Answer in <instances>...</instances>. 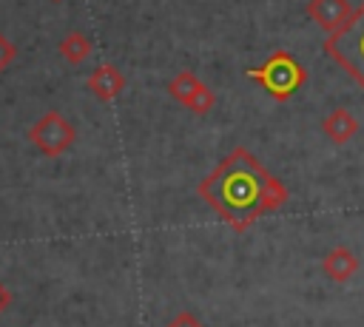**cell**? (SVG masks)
<instances>
[{
  "mask_svg": "<svg viewBox=\"0 0 364 327\" xmlns=\"http://www.w3.org/2000/svg\"><path fill=\"white\" fill-rule=\"evenodd\" d=\"M85 85H88V91H91L97 100L111 102L114 97L122 94V88H125V77H122V71H119L117 65L102 63V65H97V68L91 71V77L85 80Z\"/></svg>",
  "mask_w": 364,
  "mask_h": 327,
  "instance_id": "obj_6",
  "label": "cell"
},
{
  "mask_svg": "<svg viewBox=\"0 0 364 327\" xmlns=\"http://www.w3.org/2000/svg\"><path fill=\"white\" fill-rule=\"evenodd\" d=\"M247 80H256L276 102H287L304 82H307V68L290 54V51H273L262 65L245 71Z\"/></svg>",
  "mask_w": 364,
  "mask_h": 327,
  "instance_id": "obj_2",
  "label": "cell"
},
{
  "mask_svg": "<svg viewBox=\"0 0 364 327\" xmlns=\"http://www.w3.org/2000/svg\"><path fill=\"white\" fill-rule=\"evenodd\" d=\"M28 139L31 145L43 154V156H60L65 154L74 139H77V131L74 125L60 114V111H46L31 128H28Z\"/></svg>",
  "mask_w": 364,
  "mask_h": 327,
  "instance_id": "obj_4",
  "label": "cell"
},
{
  "mask_svg": "<svg viewBox=\"0 0 364 327\" xmlns=\"http://www.w3.org/2000/svg\"><path fill=\"white\" fill-rule=\"evenodd\" d=\"M54 3H60V0H54Z\"/></svg>",
  "mask_w": 364,
  "mask_h": 327,
  "instance_id": "obj_15",
  "label": "cell"
},
{
  "mask_svg": "<svg viewBox=\"0 0 364 327\" xmlns=\"http://www.w3.org/2000/svg\"><path fill=\"white\" fill-rule=\"evenodd\" d=\"M202 85V80L193 74V71H179L171 82H168V94L176 100V102H182V105H188L191 102V97L196 94V88Z\"/></svg>",
  "mask_w": 364,
  "mask_h": 327,
  "instance_id": "obj_10",
  "label": "cell"
},
{
  "mask_svg": "<svg viewBox=\"0 0 364 327\" xmlns=\"http://www.w3.org/2000/svg\"><path fill=\"white\" fill-rule=\"evenodd\" d=\"M14 57H17V48H14V43L0 31V71H6L11 63H14Z\"/></svg>",
  "mask_w": 364,
  "mask_h": 327,
  "instance_id": "obj_12",
  "label": "cell"
},
{
  "mask_svg": "<svg viewBox=\"0 0 364 327\" xmlns=\"http://www.w3.org/2000/svg\"><path fill=\"white\" fill-rule=\"evenodd\" d=\"M324 51L364 88V3L353 9L350 20L341 28L327 34Z\"/></svg>",
  "mask_w": 364,
  "mask_h": 327,
  "instance_id": "obj_3",
  "label": "cell"
},
{
  "mask_svg": "<svg viewBox=\"0 0 364 327\" xmlns=\"http://www.w3.org/2000/svg\"><path fill=\"white\" fill-rule=\"evenodd\" d=\"M9 304H11V293H9V287L0 282V316L6 313V307H9Z\"/></svg>",
  "mask_w": 364,
  "mask_h": 327,
  "instance_id": "obj_14",
  "label": "cell"
},
{
  "mask_svg": "<svg viewBox=\"0 0 364 327\" xmlns=\"http://www.w3.org/2000/svg\"><path fill=\"white\" fill-rule=\"evenodd\" d=\"M168 327H205V324H202V321H199L193 313H188V310H185V313H179V316H176V318H173Z\"/></svg>",
  "mask_w": 364,
  "mask_h": 327,
  "instance_id": "obj_13",
  "label": "cell"
},
{
  "mask_svg": "<svg viewBox=\"0 0 364 327\" xmlns=\"http://www.w3.org/2000/svg\"><path fill=\"white\" fill-rule=\"evenodd\" d=\"M321 270H324L333 282L344 284V282H350V279L355 276V270H358V256H355L350 247L338 245V247H333V250L321 259Z\"/></svg>",
  "mask_w": 364,
  "mask_h": 327,
  "instance_id": "obj_7",
  "label": "cell"
},
{
  "mask_svg": "<svg viewBox=\"0 0 364 327\" xmlns=\"http://www.w3.org/2000/svg\"><path fill=\"white\" fill-rule=\"evenodd\" d=\"M213 105H216V94L202 82L199 88H196V94L191 97V102L185 105V108H191L193 114H199V117H205V114H210L213 111Z\"/></svg>",
  "mask_w": 364,
  "mask_h": 327,
  "instance_id": "obj_11",
  "label": "cell"
},
{
  "mask_svg": "<svg viewBox=\"0 0 364 327\" xmlns=\"http://www.w3.org/2000/svg\"><path fill=\"white\" fill-rule=\"evenodd\" d=\"M353 14L350 0H307V17L327 34L341 28Z\"/></svg>",
  "mask_w": 364,
  "mask_h": 327,
  "instance_id": "obj_5",
  "label": "cell"
},
{
  "mask_svg": "<svg viewBox=\"0 0 364 327\" xmlns=\"http://www.w3.org/2000/svg\"><path fill=\"white\" fill-rule=\"evenodd\" d=\"M91 48H94V43H91V37L82 34V31H68V34L60 40V57L68 60L71 65L85 63L88 54H91Z\"/></svg>",
  "mask_w": 364,
  "mask_h": 327,
  "instance_id": "obj_9",
  "label": "cell"
},
{
  "mask_svg": "<svg viewBox=\"0 0 364 327\" xmlns=\"http://www.w3.org/2000/svg\"><path fill=\"white\" fill-rule=\"evenodd\" d=\"M196 193L233 227L245 230L287 202V188L247 148H233L196 188Z\"/></svg>",
  "mask_w": 364,
  "mask_h": 327,
  "instance_id": "obj_1",
  "label": "cell"
},
{
  "mask_svg": "<svg viewBox=\"0 0 364 327\" xmlns=\"http://www.w3.org/2000/svg\"><path fill=\"white\" fill-rule=\"evenodd\" d=\"M321 131L330 136V142L347 145V142L358 134V119H355L347 108H333V111L321 119Z\"/></svg>",
  "mask_w": 364,
  "mask_h": 327,
  "instance_id": "obj_8",
  "label": "cell"
}]
</instances>
